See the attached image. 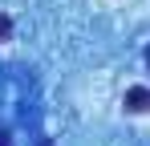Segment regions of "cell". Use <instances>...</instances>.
<instances>
[{"mask_svg": "<svg viewBox=\"0 0 150 146\" xmlns=\"http://www.w3.org/2000/svg\"><path fill=\"white\" fill-rule=\"evenodd\" d=\"M126 110H130V114H146L150 110V89H142V85L126 89Z\"/></svg>", "mask_w": 150, "mask_h": 146, "instance_id": "obj_1", "label": "cell"}, {"mask_svg": "<svg viewBox=\"0 0 150 146\" xmlns=\"http://www.w3.org/2000/svg\"><path fill=\"white\" fill-rule=\"evenodd\" d=\"M8 37H12V21L0 12V41H8Z\"/></svg>", "mask_w": 150, "mask_h": 146, "instance_id": "obj_2", "label": "cell"}, {"mask_svg": "<svg viewBox=\"0 0 150 146\" xmlns=\"http://www.w3.org/2000/svg\"><path fill=\"white\" fill-rule=\"evenodd\" d=\"M0 146H12V142H8V130H4V126H0Z\"/></svg>", "mask_w": 150, "mask_h": 146, "instance_id": "obj_3", "label": "cell"}, {"mask_svg": "<svg viewBox=\"0 0 150 146\" xmlns=\"http://www.w3.org/2000/svg\"><path fill=\"white\" fill-rule=\"evenodd\" d=\"M146 65H150V45H146Z\"/></svg>", "mask_w": 150, "mask_h": 146, "instance_id": "obj_4", "label": "cell"}]
</instances>
